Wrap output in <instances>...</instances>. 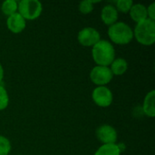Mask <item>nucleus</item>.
<instances>
[{"instance_id": "f257e3e1", "label": "nucleus", "mask_w": 155, "mask_h": 155, "mask_svg": "<svg viewBox=\"0 0 155 155\" xmlns=\"http://www.w3.org/2000/svg\"><path fill=\"white\" fill-rule=\"evenodd\" d=\"M92 57L96 65L110 66L115 59V49L114 45L107 40H100L92 47Z\"/></svg>"}, {"instance_id": "f03ea898", "label": "nucleus", "mask_w": 155, "mask_h": 155, "mask_svg": "<svg viewBox=\"0 0 155 155\" xmlns=\"http://www.w3.org/2000/svg\"><path fill=\"white\" fill-rule=\"evenodd\" d=\"M107 35L111 43L119 45L130 44L134 39V30L126 23L118 21L108 27Z\"/></svg>"}, {"instance_id": "7ed1b4c3", "label": "nucleus", "mask_w": 155, "mask_h": 155, "mask_svg": "<svg viewBox=\"0 0 155 155\" xmlns=\"http://www.w3.org/2000/svg\"><path fill=\"white\" fill-rule=\"evenodd\" d=\"M134 30V38L142 45L151 46L155 42V21L149 18L136 24Z\"/></svg>"}, {"instance_id": "20e7f679", "label": "nucleus", "mask_w": 155, "mask_h": 155, "mask_svg": "<svg viewBox=\"0 0 155 155\" xmlns=\"http://www.w3.org/2000/svg\"><path fill=\"white\" fill-rule=\"evenodd\" d=\"M17 12L25 21L37 19L43 12V5L38 0H21L18 1Z\"/></svg>"}, {"instance_id": "39448f33", "label": "nucleus", "mask_w": 155, "mask_h": 155, "mask_svg": "<svg viewBox=\"0 0 155 155\" xmlns=\"http://www.w3.org/2000/svg\"><path fill=\"white\" fill-rule=\"evenodd\" d=\"M90 80L96 86H106L114 78L109 66L95 65L90 72Z\"/></svg>"}, {"instance_id": "423d86ee", "label": "nucleus", "mask_w": 155, "mask_h": 155, "mask_svg": "<svg viewBox=\"0 0 155 155\" xmlns=\"http://www.w3.org/2000/svg\"><path fill=\"white\" fill-rule=\"evenodd\" d=\"M92 99L97 106L106 108L112 105L114 94L107 86H96L92 92Z\"/></svg>"}, {"instance_id": "0eeeda50", "label": "nucleus", "mask_w": 155, "mask_h": 155, "mask_svg": "<svg viewBox=\"0 0 155 155\" xmlns=\"http://www.w3.org/2000/svg\"><path fill=\"white\" fill-rule=\"evenodd\" d=\"M78 43L85 47H93L101 40V35L94 27L87 26L81 29L77 35Z\"/></svg>"}, {"instance_id": "6e6552de", "label": "nucleus", "mask_w": 155, "mask_h": 155, "mask_svg": "<svg viewBox=\"0 0 155 155\" xmlns=\"http://www.w3.org/2000/svg\"><path fill=\"white\" fill-rule=\"evenodd\" d=\"M95 135L97 140L103 144L116 143L118 139V134L116 129L110 124L100 125L95 131Z\"/></svg>"}, {"instance_id": "1a4fd4ad", "label": "nucleus", "mask_w": 155, "mask_h": 155, "mask_svg": "<svg viewBox=\"0 0 155 155\" xmlns=\"http://www.w3.org/2000/svg\"><path fill=\"white\" fill-rule=\"evenodd\" d=\"M6 27L13 34H20L26 27V21L18 13H15L6 18Z\"/></svg>"}, {"instance_id": "9d476101", "label": "nucleus", "mask_w": 155, "mask_h": 155, "mask_svg": "<svg viewBox=\"0 0 155 155\" xmlns=\"http://www.w3.org/2000/svg\"><path fill=\"white\" fill-rule=\"evenodd\" d=\"M118 18H119V13L114 5L109 4L102 8L101 20L105 25L111 26L112 25L118 22Z\"/></svg>"}, {"instance_id": "9b49d317", "label": "nucleus", "mask_w": 155, "mask_h": 155, "mask_svg": "<svg viewBox=\"0 0 155 155\" xmlns=\"http://www.w3.org/2000/svg\"><path fill=\"white\" fill-rule=\"evenodd\" d=\"M131 19L136 24L144 21L148 18L147 15V6L143 4H134L129 11Z\"/></svg>"}, {"instance_id": "f8f14e48", "label": "nucleus", "mask_w": 155, "mask_h": 155, "mask_svg": "<svg viewBox=\"0 0 155 155\" xmlns=\"http://www.w3.org/2000/svg\"><path fill=\"white\" fill-rule=\"evenodd\" d=\"M155 91L152 90L146 94L143 103V114L150 118L155 116Z\"/></svg>"}, {"instance_id": "ddd939ff", "label": "nucleus", "mask_w": 155, "mask_h": 155, "mask_svg": "<svg viewBox=\"0 0 155 155\" xmlns=\"http://www.w3.org/2000/svg\"><path fill=\"white\" fill-rule=\"evenodd\" d=\"M113 75L114 76H121L124 74L127 70H128V62L123 58V57H118L112 62V64L109 66Z\"/></svg>"}, {"instance_id": "4468645a", "label": "nucleus", "mask_w": 155, "mask_h": 155, "mask_svg": "<svg viewBox=\"0 0 155 155\" xmlns=\"http://www.w3.org/2000/svg\"><path fill=\"white\" fill-rule=\"evenodd\" d=\"M122 152L121 144H103L95 151L94 155H121Z\"/></svg>"}, {"instance_id": "2eb2a0df", "label": "nucleus", "mask_w": 155, "mask_h": 155, "mask_svg": "<svg viewBox=\"0 0 155 155\" xmlns=\"http://www.w3.org/2000/svg\"><path fill=\"white\" fill-rule=\"evenodd\" d=\"M17 9H18V2L15 0H5L1 5V11L6 16H9L16 13Z\"/></svg>"}, {"instance_id": "dca6fc26", "label": "nucleus", "mask_w": 155, "mask_h": 155, "mask_svg": "<svg viewBox=\"0 0 155 155\" xmlns=\"http://www.w3.org/2000/svg\"><path fill=\"white\" fill-rule=\"evenodd\" d=\"M134 5V2L132 0H117L115 2V8L116 10L121 13H124V14H127L129 13L131 7L133 6Z\"/></svg>"}, {"instance_id": "f3484780", "label": "nucleus", "mask_w": 155, "mask_h": 155, "mask_svg": "<svg viewBox=\"0 0 155 155\" xmlns=\"http://www.w3.org/2000/svg\"><path fill=\"white\" fill-rule=\"evenodd\" d=\"M99 1H92V0H85V1H82L79 4L78 9L79 12L83 15H88L90 13L93 12L94 8V4L98 3Z\"/></svg>"}, {"instance_id": "a211bd4d", "label": "nucleus", "mask_w": 155, "mask_h": 155, "mask_svg": "<svg viewBox=\"0 0 155 155\" xmlns=\"http://www.w3.org/2000/svg\"><path fill=\"white\" fill-rule=\"evenodd\" d=\"M9 94L3 84H0V111L5 110L9 105Z\"/></svg>"}, {"instance_id": "6ab92c4d", "label": "nucleus", "mask_w": 155, "mask_h": 155, "mask_svg": "<svg viewBox=\"0 0 155 155\" xmlns=\"http://www.w3.org/2000/svg\"><path fill=\"white\" fill-rule=\"evenodd\" d=\"M11 149L12 145L9 139L0 134V155H8Z\"/></svg>"}, {"instance_id": "aec40b11", "label": "nucleus", "mask_w": 155, "mask_h": 155, "mask_svg": "<svg viewBox=\"0 0 155 155\" xmlns=\"http://www.w3.org/2000/svg\"><path fill=\"white\" fill-rule=\"evenodd\" d=\"M147 15L149 19L155 21V3H152L147 6Z\"/></svg>"}, {"instance_id": "412c9836", "label": "nucleus", "mask_w": 155, "mask_h": 155, "mask_svg": "<svg viewBox=\"0 0 155 155\" xmlns=\"http://www.w3.org/2000/svg\"><path fill=\"white\" fill-rule=\"evenodd\" d=\"M4 76H5V71H4V67H3L2 64L0 63V84H2V83H3Z\"/></svg>"}]
</instances>
